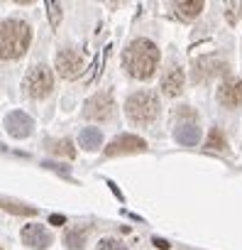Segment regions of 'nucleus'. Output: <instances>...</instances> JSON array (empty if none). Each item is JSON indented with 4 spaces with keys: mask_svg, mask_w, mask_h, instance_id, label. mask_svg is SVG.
<instances>
[{
    "mask_svg": "<svg viewBox=\"0 0 242 250\" xmlns=\"http://www.w3.org/2000/svg\"><path fill=\"white\" fill-rule=\"evenodd\" d=\"M157 64H159V49H157V44H154L152 40H147V37L132 40V42L125 47V52H123V66L128 69V74H130L132 79L145 81V79L154 76Z\"/></svg>",
    "mask_w": 242,
    "mask_h": 250,
    "instance_id": "nucleus-1",
    "label": "nucleus"
},
{
    "mask_svg": "<svg viewBox=\"0 0 242 250\" xmlns=\"http://www.w3.org/2000/svg\"><path fill=\"white\" fill-rule=\"evenodd\" d=\"M32 30L25 20L10 18L0 22V59H18L27 52Z\"/></svg>",
    "mask_w": 242,
    "mask_h": 250,
    "instance_id": "nucleus-2",
    "label": "nucleus"
},
{
    "mask_svg": "<svg viewBox=\"0 0 242 250\" xmlns=\"http://www.w3.org/2000/svg\"><path fill=\"white\" fill-rule=\"evenodd\" d=\"M159 98L154 91H137L130 93L125 101V113L135 125H152L159 118Z\"/></svg>",
    "mask_w": 242,
    "mask_h": 250,
    "instance_id": "nucleus-3",
    "label": "nucleus"
},
{
    "mask_svg": "<svg viewBox=\"0 0 242 250\" xmlns=\"http://www.w3.org/2000/svg\"><path fill=\"white\" fill-rule=\"evenodd\" d=\"M52 88H54V74H52V69H47L44 64H37V66H32L27 71V76H25V91H27L30 98H35V101L47 98L52 93Z\"/></svg>",
    "mask_w": 242,
    "mask_h": 250,
    "instance_id": "nucleus-4",
    "label": "nucleus"
},
{
    "mask_svg": "<svg viewBox=\"0 0 242 250\" xmlns=\"http://www.w3.org/2000/svg\"><path fill=\"white\" fill-rule=\"evenodd\" d=\"M83 115L91 118V120H98V123L112 120V115H115V101H112V96L108 91L91 96L86 101V105H83Z\"/></svg>",
    "mask_w": 242,
    "mask_h": 250,
    "instance_id": "nucleus-5",
    "label": "nucleus"
},
{
    "mask_svg": "<svg viewBox=\"0 0 242 250\" xmlns=\"http://www.w3.org/2000/svg\"><path fill=\"white\" fill-rule=\"evenodd\" d=\"M54 66H56V71L64 76V79H78L81 74H83V69H86V62H83V57L76 52V49H59L56 52V57H54Z\"/></svg>",
    "mask_w": 242,
    "mask_h": 250,
    "instance_id": "nucleus-6",
    "label": "nucleus"
},
{
    "mask_svg": "<svg viewBox=\"0 0 242 250\" xmlns=\"http://www.w3.org/2000/svg\"><path fill=\"white\" fill-rule=\"evenodd\" d=\"M147 143L137 135H117L108 147H105V157H117V155H135V152H145Z\"/></svg>",
    "mask_w": 242,
    "mask_h": 250,
    "instance_id": "nucleus-7",
    "label": "nucleus"
},
{
    "mask_svg": "<svg viewBox=\"0 0 242 250\" xmlns=\"http://www.w3.org/2000/svg\"><path fill=\"white\" fill-rule=\"evenodd\" d=\"M52 233L47 230V226H39V223H30L22 228V243L35 248V250H47L52 245Z\"/></svg>",
    "mask_w": 242,
    "mask_h": 250,
    "instance_id": "nucleus-8",
    "label": "nucleus"
},
{
    "mask_svg": "<svg viewBox=\"0 0 242 250\" xmlns=\"http://www.w3.org/2000/svg\"><path fill=\"white\" fill-rule=\"evenodd\" d=\"M5 128H8V133L13 135V138H27L30 133H32V128H35V123H32V118L27 115V113H22V110H13L8 118H5Z\"/></svg>",
    "mask_w": 242,
    "mask_h": 250,
    "instance_id": "nucleus-9",
    "label": "nucleus"
},
{
    "mask_svg": "<svg viewBox=\"0 0 242 250\" xmlns=\"http://www.w3.org/2000/svg\"><path fill=\"white\" fill-rule=\"evenodd\" d=\"M184 81H186L184 71H181L176 64H171V66L164 71V76H162V91H164V96H169V98L179 96V93L184 91Z\"/></svg>",
    "mask_w": 242,
    "mask_h": 250,
    "instance_id": "nucleus-10",
    "label": "nucleus"
},
{
    "mask_svg": "<svg viewBox=\"0 0 242 250\" xmlns=\"http://www.w3.org/2000/svg\"><path fill=\"white\" fill-rule=\"evenodd\" d=\"M218 101L225 108H237L242 103V81H225L218 91Z\"/></svg>",
    "mask_w": 242,
    "mask_h": 250,
    "instance_id": "nucleus-11",
    "label": "nucleus"
},
{
    "mask_svg": "<svg viewBox=\"0 0 242 250\" xmlns=\"http://www.w3.org/2000/svg\"><path fill=\"white\" fill-rule=\"evenodd\" d=\"M174 140H176L179 145L193 147V145H198V140H201V128H198L196 123H184V125H179V128L174 130Z\"/></svg>",
    "mask_w": 242,
    "mask_h": 250,
    "instance_id": "nucleus-12",
    "label": "nucleus"
},
{
    "mask_svg": "<svg viewBox=\"0 0 242 250\" xmlns=\"http://www.w3.org/2000/svg\"><path fill=\"white\" fill-rule=\"evenodd\" d=\"M78 143H81L83 150L93 152V150H98V147L103 145V133H100L98 128H83V130L78 133Z\"/></svg>",
    "mask_w": 242,
    "mask_h": 250,
    "instance_id": "nucleus-13",
    "label": "nucleus"
},
{
    "mask_svg": "<svg viewBox=\"0 0 242 250\" xmlns=\"http://www.w3.org/2000/svg\"><path fill=\"white\" fill-rule=\"evenodd\" d=\"M86 235H88L86 228H69L66 235H64V245L69 250H83L86 248Z\"/></svg>",
    "mask_w": 242,
    "mask_h": 250,
    "instance_id": "nucleus-14",
    "label": "nucleus"
},
{
    "mask_svg": "<svg viewBox=\"0 0 242 250\" xmlns=\"http://www.w3.org/2000/svg\"><path fill=\"white\" fill-rule=\"evenodd\" d=\"M0 208H5L10 213H18V216H35L37 213V208L25 206V204H18V201H8V199H0Z\"/></svg>",
    "mask_w": 242,
    "mask_h": 250,
    "instance_id": "nucleus-15",
    "label": "nucleus"
},
{
    "mask_svg": "<svg viewBox=\"0 0 242 250\" xmlns=\"http://www.w3.org/2000/svg\"><path fill=\"white\" fill-rule=\"evenodd\" d=\"M201 10H203V3H201V0H193V3H176V13H179L184 20L196 18Z\"/></svg>",
    "mask_w": 242,
    "mask_h": 250,
    "instance_id": "nucleus-16",
    "label": "nucleus"
},
{
    "mask_svg": "<svg viewBox=\"0 0 242 250\" xmlns=\"http://www.w3.org/2000/svg\"><path fill=\"white\" fill-rule=\"evenodd\" d=\"M205 147H208V150H225V147H227V140H225V135H223L220 128H213V130L208 133Z\"/></svg>",
    "mask_w": 242,
    "mask_h": 250,
    "instance_id": "nucleus-17",
    "label": "nucleus"
},
{
    "mask_svg": "<svg viewBox=\"0 0 242 250\" xmlns=\"http://www.w3.org/2000/svg\"><path fill=\"white\" fill-rule=\"evenodd\" d=\"M52 152H54V155H64V157H74V155H76V150H74V143H71V140L52 143Z\"/></svg>",
    "mask_w": 242,
    "mask_h": 250,
    "instance_id": "nucleus-18",
    "label": "nucleus"
},
{
    "mask_svg": "<svg viewBox=\"0 0 242 250\" xmlns=\"http://www.w3.org/2000/svg\"><path fill=\"white\" fill-rule=\"evenodd\" d=\"M98 250H128V248L120 240H115V238H105V240L98 243Z\"/></svg>",
    "mask_w": 242,
    "mask_h": 250,
    "instance_id": "nucleus-19",
    "label": "nucleus"
},
{
    "mask_svg": "<svg viewBox=\"0 0 242 250\" xmlns=\"http://www.w3.org/2000/svg\"><path fill=\"white\" fill-rule=\"evenodd\" d=\"M47 8H49V15H52V25L56 27L59 20H61V5H56V3H47Z\"/></svg>",
    "mask_w": 242,
    "mask_h": 250,
    "instance_id": "nucleus-20",
    "label": "nucleus"
},
{
    "mask_svg": "<svg viewBox=\"0 0 242 250\" xmlns=\"http://www.w3.org/2000/svg\"><path fill=\"white\" fill-rule=\"evenodd\" d=\"M154 245H159V248H164V250L169 248V243H167V240H162V238H154Z\"/></svg>",
    "mask_w": 242,
    "mask_h": 250,
    "instance_id": "nucleus-21",
    "label": "nucleus"
},
{
    "mask_svg": "<svg viewBox=\"0 0 242 250\" xmlns=\"http://www.w3.org/2000/svg\"><path fill=\"white\" fill-rule=\"evenodd\" d=\"M49 221H52V223H64V216H52Z\"/></svg>",
    "mask_w": 242,
    "mask_h": 250,
    "instance_id": "nucleus-22",
    "label": "nucleus"
}]
</instances>
